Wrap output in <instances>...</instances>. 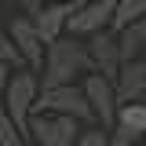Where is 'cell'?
<instances>
[{
  "instance_id": "6da1fadb",
  "label": "cell",
  "mask_w": 146,
  "mask_h": 146,
  "mask_svg": "<svg viewBox=\"0 0 146 146\" xmlns=\"http://www.w3.org/2000/svg\"><path fill=\"white\" fill-rule=\"evenodd\" d=\"M84 73H91L84 40H77V36H58L51 44H44V62H40V70H36V84H40V88L77 84Z\"/></svg>"
},
{
  "instance_id": "7a4b0ae2",
  "label": "cell",
  "mask_w": 146,
  "mask_h": 146,
  "mask_svg": "<svg viewBox=\"0 0 146 146\" xmlns=\"http://www.w3.org/2000/svg\"><path fill=\"white\" fill-rule=\"evenodd\" d=\"M36 91H40V84H36V73H33V70H26V66H18V70H11V77H7V88H4V95H0V110L11 117V124L22 131V139H26V128H29V117H33Z\"/></svg>"
},
{
  "instance_id": "3957f363",
  "label": "cell",
  "mask_w": 146,
  "mask_h": 146,
  "mask_svg": "<svg viewBox=\"0 0 146 146\" xmlns=\"http://www.w3.org/2000/svg\"><path fill=\"white\" fill-rule=\"evenodd\" d=\"M33 113H55V117H73L77 124H91V110H88L84 91H80V80L77 84L40 88L36 102H33Z\"/></svg>"
},
{
  "instance_id": "277c9868",
  "label": "cell",
  "mask_w": 146,
  "mask_h": 146,
  "mask_svg": "<svg viewBox=\"0 0 146 146\" xmlns=\"http://www.w3.org/2000/svg\"><path fill=\"white\" fill-rule=\"evenodd\" d=\"M80 91L88 99V110H91V124H99L102 131L117 124V91H113V80H106L102 73H84L80 77Z\"/></svg>"
},
{
  "instance_id": "5b68a950",
  "label": "cell",
  "mask_w": 146,
  "mask_h": 146,
  "mask_svg": "<svg viewBox=\"0 0 146 146\" xmlns=\"http://www.w3.org/2000/svg\"><path fill=\"white\" fill-rule=\"evenodd\" d=\"M110 22H113V0H80L66 22V36L84 40L99 29H110Z\"/></svg>"
},
{
  "instance_id": "8992f818",
  "label": "cell",
  "mask_w": 146,
  "mask_h": 146,
  "mask_svg": "<svg viewBox=\"0 0 146 146\" xmlns=\"http://www.w3.org/2000/svg\"><path fill=\"white\" fill-rule=\"evenodd\" d=\"M84 51H88L91 73H102L106 80L117 77V70H121V55H117V33H113V29H99V33L84 36Z\"/></svg>"
},
{
  "instance_id": "52a82bcc",
  "label": "cell",
  "mask_w": 146,
  "mask_h": 146,
  "mask_svg": "<svg viewBox=\"0 0 146 146\" xmlns=\"http://www.w3.org/2000/svg\"><path fill=\"white\" fill-rule=\"evenodd\" d=\"M77 4H80V0H66V4H58V0H44V7H40L36 15H29L36 36H40L44 44L66 36V22H70V15L77 11Z\"/></svg>"
},
{
  "instance_id": "ba28073f",
  "label": "cell",
  "mask_w": 146,
  "mask_h": 146,
  "mask_svg": "<svg viewBox=\"0 0 146 146\" xmlns=\"http://www.w3.org/2000/svg\"><path fill=\"white\" fill-rule=\"evenodd\" d=\"M7 36H11V44H15V51H18V58H22V66L36 73V70H40V62H44V40L36 36L29 15H15V18H11Z\"/></svg>"
},
{
  "instance_id": "9c48e42d",
  "label": "cell",
  "mask_w": 146,
  "mask_h": 146,
  "mask_svg": "<svg viewBox=\"0 0 146 146\" xmlns=\"http://www.w3.org/2000/svg\"><path fill=\"white\" fill-rule=\"evenodd\" d=\"M113 91H117V102H135L146 91V58L121 62V70L113 77Z\"/></svg>"
},
{
  "instance_id": "30bf717a",
  "label": "cell",
  "mask_w": 146,
  "mask_h": 146,
  "mask_svg": "<svg viewBox=\"0 0 146 146\" xmlns=\"http://www.w3.org/2000/svg\"><path fill=\"white\" fill-rule=\"evenodd\" d=\"M113 33H117V55H121V62L143 58V51H146V18L128 22L124 29H113Z\"/></svg>"
},
{
  "instance_id": "8fae6325",
  "label": "cell",
  "mask_w": 146,
  "mask_h": 146,
  "mask_svg": "<svg viewBox=\"0 0 146 146\" xmlns=\"http://www.w3.org/2000/svg\"><path fill=\"white\" fill-rule=\"evenodd\" d=\"M117 124H124L128 131H135L143 139L146 135V102H121L117 106Z\"/></svg>"
},
{
  "instance_id": "7c38bea8",
  "label": "cell",
  "mask_w": 146,
  "mask_h": 146,
  "mask_svg": "<svg viewBox=\"0 0 146 146\" xmlns=\"http://www.w3.org/2000/svg\"><path fill=\"white\" fill-rule=\"evenodd\" d=\"M146 18V0H113V22L110 29H124L128 22Z\"/></svg>"
},
{
  "instance_id": "4fadbf2b",
  "label": "cell",
  "mask_w": 146,
  "mask_h": 146,
  "mask_svg": "<svg viewBox=\"0 0 146 146\" xmlns=\"http://www.w3.org/2000/svg\"><path fill=\"white\" fill-rule=\"evenodd\" d=\"M0 146H29L26 139H22V131L11 124V117H7L4 110H0Z\"/></svg>"
},
{
  "instance_id": "5bb4252c",
  "label": "cell",
  "mask_w": 146,
  "mask_h": 146,
  "mask_svg": "<svg viewBox=\"0 0 146 146\" xmlns=\"http://www.w3.org/2000/svg\"><path fill=\"white\" fill-rule=\"evenodd\" d=\"M73 146H106V131H102L99 124H84L80 131H77Z\"/></svg>"
},
{
  "instance_id": "9a60e30c",
  "label": "cell",
  "mask_w": 146,
  "mask_h": 146,
  "mask_svg": "<svg viewBox=\"0 0 146 146\" xmlns=\"http://www.w3.org/2000/svg\"><path fill=\"white\" fill-rule=\"evenodd\" d=\"M0 62L11 66V70L22 66V58H18V51H15V44H11V36H7V33H0Z\"/></svg>"
},
{
  "instance_id": "2e32d148",
  "label": "cell",
  "mask_w": 146,
  "mask_h": 146,
  "mask_svg": "<svg viewBox=\"0 0 146 146\" xmlns=\"http://www.w3.org/2000/svg\"><path fill=\"white\" fill-rule=\"evenodd\" d=\"M15 7H22V15H36L44 7V0H15Z\"/></svg>"
},
{
  "instance_id": "e0dca14e",
  "label": "cell",
  "mask_w": 146,
  "mask_h": 146,
  "mask_svg": "<svg viewBox=\"0 0 146 146\" xmlns=\"http://www.w3.org/2000/svg\"><path fill=\"white\" fill-rule=\"evenodd\" d=\"M7 77H11V66L0 62V95H4V88H7Z\"/></svg>"
},
{
  "instance_id": "ac0fdd59",
  "label": "cell",
  "mask_w": 146,
  "mask_h": 146,
  "mask_svg": "<svg viewBox=\"0 0 146 146\" xmlns=\"http://www.w3.org/2000/svg\"><path fill=\"white\" fill-rule=\"evenodd\" d=\"M135 102H146V91H143V95H139V99H135Z\"/></svg>"
},
{
  "instance_id": "d6986e66",
  "label": "cell",
  "mask_w": 146,
  "mask_h": 146,
  "mask_svg": "<svg viewBox=\"0 0 146 146\" xmlns=\"http://www.w3.org/2000/svg\"><path fill=\"white\" fill-rule=\"evenodd\" d=\"M58 4H66V0H58Z\"/></svg>"
},
{
  "instance_id": "ffe728a7",
  "label": "cell",
  "mask_w": 146,
  "mask_h": 146,
  "mask_svg": "<svg viewBox=\"0 0 146 146\" xmlns=\"http://www.w3.org/2000/svg\"><path fill=\"white\" fill-rule=\"evenodd\" d=\"M143 58H146V51H143Z\"/></svg>"
},
{
  "instance_id": "44dd1931",
  "label": "cell",
  "mask_w": 146,
  "mask_h": 146,
  "mask_svg": "<svg viewBox=\"0 0 146 146\" xmlns=\"http://www.w3.org/2000/svg\"><path fill=\"white\" fill-rule=\"evenodd\" d=\"M135 146H139V143H135Z\"/></svg>"
}]
</instances>
